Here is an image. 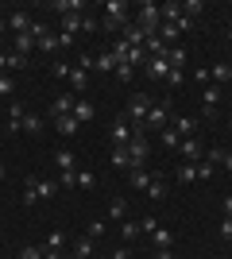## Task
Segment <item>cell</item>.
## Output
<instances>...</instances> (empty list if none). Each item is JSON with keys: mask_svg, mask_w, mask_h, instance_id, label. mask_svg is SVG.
<instances>
[{"mask_svg": "<svg viewBox=\"0 0 232 259\" xmlns=\"http://www.w3.org/2000/svg\"><path fill=\"white\" fill-rule=\"evenodd\" d=\"M166 62H170V70H186V51H182V47H170V51H166Z\"/></svg>", "mask_w": 232, "mask_h": 259, "instance_id": "22", "label": "cell"}, {"mask_svg": "<svg viewBox=\"0 0 232 259\" xmlns=\"http://www.w3.org/2000/svg\"><path fill=\"white\" fill-rule=\"evenodd\" d=\"M151 244H155V251L174 248V232H170V228H155V232H151Z\"/></svg>", "mask_w": 232, "mask_h": 259, "instance_id": "11", "label": "cell"}, {"mask_svg": "<svg viewBox=\"0 0 232 259\" xmlns=\"http://www.w3.org/2000/svg\"><path fill=\"white\" fill-rule=\"evenodd\" d=\"M194 81H198V85L205 89V85H209V81H213V77H209V70H194Z\"/></svg>", "mask_w": 232, "mask_h": 259, "instance_id": "49", "label": "cell"}, {"mask_svg": "<svg viewBox=\"0 0 232 259\" xmlns=\"http://www.w3.org/2000/svg\"><path fill=\"white\" fill-rule=\"evenodd\" d=\"M31 51H39V43H35V35H31V31H23V35H16V39H12V54L27 58Z\"/></svg>", "mask_w": 232, "mask_h": 259, "instance_id": "7", "label": "cell"}, {"mask_svg": "<svg viewBox=\"0 0 232 259\" xmlns=\"http://www.w3.org/2000/svg\"><path fill=\"white\" fill-rule=\"evenodd\" d=\"M221 166H224V170H232V151H224V159H221Z\"/></svg>", "mask_w": 232, "mask_h": 259, "instance_id": "55", "label": "cell"}, {"mask_svg": "<svg viewBox=\"0 0 232 259\" xmlns=\"http://www.w3.org/2000/svg\"><path fill=\"white\" fill-rule=\"evenodd\" d=\"M170 74V62H166V58H151V62H147V77H151V81H159V77H166Z\"/></svg>", "mask_w": 232, "mask_h": 259, "instance_id": "13", "label": "cell"}, {"mask_svg": "<svg viewBox=\"0 0 232 259\" xmlns=\"http://www.w3.org/2000/svg\"><path fill=\"white\" fill-rule=\"evenodd\" d=\"M217 232H221V240H232V217H224V221H221V228H217Z\"/></svg>", "mask_w": 232, "mask_h": 259, "instance_id": "46", "label": "cell"}, {"mask_svg": "<svg viewBox=\"0 0 232 259\" xmlns=\"http://www.w3.org/2000/svg\"><path fill=\"white\" fill-rule=\"evenodd\" d=\"M144 58H147V51H144V47H132V51H128V62H132V66H140Z\"/></svg>", "mask_w": 232, "mask_h": 259, "instance_id": "44", "label": "cell"}, {"mask_svg": "<svg viewBox=\"0 0 232 259\" xmlns=\"http://www.w3.org/2000/svg\"><path fill=\"white\" fill-rule=\"evenodd\" d=\"M51 74H55V77H70V66L66 62H55V66H51Z\"/></svg>", "mask_w": 232, "mask_h": 259, "instance_id": "51", "label": "cell"}, {"mask_svg": "<svg viewBox=\"0 0 232 259\" xmlns=\"http://www.w3.org/2000/svg\"><path fill=\"white\" fill-rule=\"evenodd\" d=\"M155 259H174V255H170V248H163V251H155Z\"/></svg>", "mask_w": 232, "mask_h": 259, "instance_id": "56", "label": "cell"}, {"mask_svg": "<svg viewBox=\"0 0 232 259\" xmlns=\"http://www.w3.org/2000/svg\"><path fill=\"white\" fill-rule=\"evenodd\" d=\"M112 259H132V251H128V248H116V251H112Z\"/></svg>", "mask_w": 232, "mask_h": 259, "instance_id": "53", "label": "cell"}, {"mask_svg": "<svg viewBox=\"0 0 232 259\" xmlns=\"http://www.w3.org/2000/svg\"><path fill=\"white\" fill-rule=\"evenodd\" d=\"M221 159H224V147H213V151H209V159H205V162H213V166H217Z\"/></svg>", "mask_w": 232, "mask_h": 259, "instance_id": "52", "label": "cell"}, {"mask_svg": "<svg viewBox=\"0 0 232 259\" xmlns=\"http://www.w3.org/2000/svg\"><path fill=\"white\" fill-rule=\"evenodd\" d=\"M20 259H43V248H20Z\"/></svg>", "mask_w": 232, "mask_h": 259, "instance_id": "48", "label": "cell"}, {"mask_svg": "<svg viewBox=\"0 0 232 259\" xmlns=\"http://www.w3.org/2000/svg\"><path fill=\"white\" fill-rule=\"evenodd\" d=\"M4 27H8V20H4V16H0V31H4Z\"/></svg>", "mask_w": 232, "mask_h": 259, "instance_id": "57", "label": "cell"}, {"mask_svg": "<svg viewBox=\"0 0 232 259\" xmlns=\"http://www.w3.org/2000/svg\"><path fill=\"white\" fill-rule=\"evenodd\" d=\"M105 27H109V31H124V27H128V4H124V0H109V4H105Z\"/></svg>", "mask_w": 232, "mask_h": 259, "instance_id": "2", "label": "cell"}, {"mask_svg": "<svg viewBox=\"0 0 232 259\" xmlns=\"http://www.w3.org/2000/svg\"><path fill=\"white\" fill-rule=\"evenodd\" d=\"M116 77H120V81H132V77H135V66L132 62H120V66H116Z\"/></svg>", "mask_w": 232, "mask_h": 259, "instance_id": "41", "label": "cell"}, {"mask_svg": "<svg viewBox=\"0 0 232 259\" xmlns=\"http://www.w3.org/2000/svg\"><path fill=\"white\" fill-rule=\"evenodd\" d=\"M217 105H221V85H205L201 89V112H205V116H217Z\"/></svg>", "mask_w": 232, "mask_h": 259, "instance_id": "6", "label": "cell"}, {"mask_svg": "<svg viewBox=\"0 0 232 259\" xmlns=\"http://www.w3.org/2000/svg\"><path fill=\"white\" fill-rule=\"evenodd\" d=\"M159 12H163L166 23H178V20H182V4H178V0H174V4H163Z\"/></svg>", "mask_w": 232, "mask_h": 259, "instance_id": "29", "label": "cell"}, {"mask_svg": "<svg viewBox=\"0 0 232 259\" xmlns=\"http://www.w3.org/2000/svg\"><path fill=\"white\" fill-rule=\"evenodd\" d=\"M35 190L39 197H55V182H47V178H35Z\"/></svg>", "mask_w": 232, "mask_h": 259, "instance_id": "39", "label": "cell"}, {"mask_svg": "<svg viewBox=\"0 0 232 259\" xmlns=\"http://www.w3.org/2000/svg\"><path fill=\"white\" fill-rule=\"evenodd\" d=\"M23 132H27V136H43V116L27 112V116H23Z\"/></svg>", "mask_w": 232, "mask_h": 259, "instance_id": "23", "label": "cell"}, {"mask_svg": "<svg viewBox=\"0 0 232 259\" xmlns=\"http://www.w3.org/2000/svg\"><path fill=\"white\" fill-rule=\"evenodd\" d=\"M31 23H35V20H27V12H12V16H8V27H12L16 35L31 31Z\"/></svg>", "mask_w": 232, "mask_h": 259, "instance_id": "12", "label": "cell"}, {"mask_svg": "<svg viewBox=\"0 0 232 259\" xmlns=\"http://www.w3.org/2000/svg\"><path fill=\"white\" fill-rule=\"evenodd\" d=\"M147 197H155V201H163V197H166V182L159 178V174H155V182L147 186Z\"/></svg>", "mask_w": 232, "mask_h": 259, "instance_id": "32", "label": "cell"}, {"mask_svg": "<svg viewBox=\"0 0 232 259\" xmlns=\"http://www.w3.org/2000/svg\"><path fill=\"white\" fill-rule=\"evenodd\" d=\"M159 39H163V43L178 39V27H174V23H163V27H159Z\"/></svg>", "mask_w": 232, "mask_h": 259, "instance_id": "43", "label": "cell"}, {"mask_svg": "<svg viewBox=\"0 0 232 259\" xmlns=\"http://www.w3.org/2000/svg\"><path fill=\"white\" fill-rule=\"evenodd\" d=\"M35 201H43V197H39V190H35V174H31V178L23 182V205H35Z\"/></svg>", "mask_w": 232, "mask_h": 259, "instance_id": "28", "label": "cell"}, {"mask_svg": "<svg viewBox=\"0 0 232 259\" xmlns=\"http://www.w3.org/2000/svg\"><path fill=\"white\" fill-rule=\"evenodd\" d=\"M178 140H182V136H178L174 128H166V132H159V143H163V147H170V151H174V147H178Z\"/></svg>", "mask_w": 232, "mask_h": 259, "instance_id": "36", "label": "cell"}, {"mask_svg": "<svg viewBox=\"0 0 232 259\" xmlns=\"http://www.w3.org/2000/svg\"><path fill=\"white\" fill-rule=\"evenodd\" d=\"M89 255H93V240L81 236V240L74 244V259H89Z\"/></svg>", "mask_w": 232, "mask_h": 259, "instance_id": "30", "label": "cell"}, {"mask_svg": "<svg viewBox=\"0 0 232 259\" xmlns=\"http://www.w3.org/2000/svg\"><path fill=\"white\" fill-rule=\"evenodd\" d=\"M182 155H186V162H198L201 159V140L186 136V140H182Z\"/></svg>", "mask_w": 232, "mask_h": 259, "instance_id": "15", "label": "cell"}, {"mask_svg": "<svg viewBox=\"0 0 232 259\" xmlns=\"http://www.w3.org/2000/svg\"><path fill=\"white\" fill-rule=\"evenodd\" d=\"M155 101L147 97V93H132V101H128V120H132V128H140V124H147V112H151Z\"/></svg>", "mask_w": 232, "mask_h": 259, "instance_id": "3", "label": "cell"}, {"mask_svg": "<svg viewBox=\"0 0 232 259\" xmlns=\"http://www.w3.org/2000/svg\"><path fill=\"white\" fill-rule=\"evenodd\" d=\"M174 132L178 136H194V132H198V120L194 116H174Z\"/></svg>", "mask_w": 232, "mask_h": 259, "instance_id": "20", "label": "cell"}, {"mask_svg": "<svg viewBox=\"0 0 232 259\" xmlns=\"http://www.w3.org/2000/svg\"><path fill=\"white\" fill-rule=\"evenodd\" d=\"M93 66H97L101 74H112V70H116V58H112V51H105V54H97V58H93Z\"/></svg>", "mask_w": 232, "mask_h": 259, "instance_id": "25", "label": "cell"}, {"mask_svg": "<svg viewBox=\"0 0 232 259\" xmlns=\"http://www.w3.org/2000/svg\"><path fill=\"white\" fill-rule=\"evenodd\" d=\"M178 182H198V162H186V166H178Z\"/></svg>", "mask_w": 232, "mask_h": 259, "instance_id": "34", "label": "cell"}, {"mask_svg": "<svg viewBox=\"0 0 232 259\" xmlns=\"http://www.w3.org/2000/svg\"><path fill=\"white\" fill-rule=\"evenodd\" d=\"M140 225H144V236H151L155 228H159V221H155V217H144V221H140Z\"/></svg>", "mask_w": 232, "mask_h": 259, "instance_id": "50", "label": "cell"}, {"mask_svg": "<svg viewBox=\"0 0 232 259\" xmlns=\"http://www.w3.org/2000/svg\"><path fill=\"white\" fill-rule=\"evenodd\" d=\"M166 81H170V85H182V81H186V70H170V74H166Z\"/></svg>", "mask_w": 232, "mask_h": 259, "instance_id": "47", "label": "cell"}, {"mask_svg": "<svg viewBox=\"0 0 232 259\" xmlns=\"http://www.w3.org/2000/svg\"><path fill=\"white\" fill-rule=\"evenodd\" d=\"M135 27H140L144 35H159V27H163V12H159V4L144 0V4H140V16H135Z\"/></svg>", "mask_w": 232, "mask_h": 259, "instance_id": "1", "label": "cell"}, {"mask_svg": "<svg viewBox=\"0 0 232 259\" xmlns=\"http://www.w3.org/2000/svg\"><path fill=\"white\" fill-rule=\"evenodd\" d=\"M93 116H97V108L89 105V101H77V105H74V120H77V124H89Z\"/></svg>", "mask_w": 232, "mask_h": 259, "instance_id": "16", "label": "cell"}, {"mask_svg": "<svg viewBox=\"0 0 232 259\" xmlns=\"http://www.w3.org/2000/svg\"><path fill=\"white\" fill-rule=\"evenodd\" d=\"M128 178H132V186H135V190H147V186L155 182V174L147 170V166H132V170H128Z\"/></svg>", "mask_w": 232, "mask_h": 259, "instance_id": "10", "label": "cell"}, {"mask_svg": "<svg viewBox=\"0 0 232 259\" xmlns=\"http://www.w3.org/2000/svg\"><path fill=\"white\" fill-rule=\"evenodd\" d=\"M12 89H16V77L0 74V97H12Z\"/></svg>", "mask_w": 232, "mask_h": 259, "instance_id": "42", "label": "cell"}, {"mask_svg": "<svg viewBox=\"0 0 232 259\" xmlns=\"http://www.w3.org/2000/svg\"><path fill=\"white\" fill-rule=\"evenodd\" d=\"M109 217H112V221H128V201H120V197H116V201L109 205Z\"/></svg>", "mask_w": 232, "mask_h": 259, "instance_id": "33", "label": "cell"}, {"mask_svg": "<svg viewBox=\"0 0 232 259\" xmlns=\"http://www.w3.org/2000/svg\"><path fill=\"white\" fill-rule=\"evenodd\" d=\"M74 151H66V147H62V151H55V166H58V170H62V174H66V170H74Z\"/></svg>", "mask_w": 232, "mask_h": 259, "instance_id": "21", "label": "cell"}, {"mask_svg": "<svg viewBox=\"0 0 232 259\" xmlns=\"http://www.w3.org/2000/svg\"><path fill=\"white\" fill-rule=\"evenodd\" d=\"M112 166H116V170H132V155H128V147H112Z\"/></svg>", "mask_w": 232, "mask_h": 259, "instance_id": "18", "label": "cell"}, {"mask_svg": "<svg viewBox=\"0 0 232 259\" xmlns=\"http://www.w3.org/2000/svg\"><path fill=\"white\" fill-rule=\"evenodd\" d=\"M70 85H74V93H85V85H89V70H70Z\"/></svg>", "mask_w": 232, "mask_h": 259, "instance_id": "19", "label": "cell"}, {"mask_svg": "<svg viewBox=\"0 0 232 259\" xmlns=\"http://www.w3.org/2000/svg\"><path fill=\"white\" fill-rule=\"evenodd\" d=\"M27 66V58H20V54H0V70H23Z\"/></svg>", "mask_w": 232, "mask_h": 259, "instance_id": "27", "label": "cell"}, {"mask_svg": "<svg viewBox=\"0 0 232 259\" xmlns=\"http://www.w3.org/2000/svg\"><path fill=\"white\" fill-rule=\"evenodd\" d=\"M201 12H205L201 0H186V4H182V16H186V20H194V16H201Z\"/></svg>", "mask_w": 232, "mask_h": 259, "instance_id": "35", "label": "cell"}, {"mask_svg": "<svg viewBox=\"0 0 232 259\" xmlns=\"http://www.w3.org/2000/svg\"><path fill=\"white\" fill-rule=\"evenodd\" d=\"M166 120H170V101H155L151 112H147V132H166Z\"/></svg>", "mask_w": 232, "mask_h": 259, "instance_id": "4", "label": "cell"}, {"mask_svg": "<svg viewBox=\"0 0 232 259\" xmlns=\"http://www.w3.org/2000/svg\"><path fill=\"white\" fill-rule=\"evenodd\" d=\"M74 105H77L74 93H58L55 105H51V112H55V116H74Z\"/></svg>", "mask_w": 232, "mask_h": 259, "instance_id": "9", "label": "cell"}, {"mask_svg": "<svg viewBox=\"0 0 232 259\" xmlns=\"http://www.w3.org/2000/svg\"><path fill=\"white\" fill-rule=\"evenodd\" d=\"M77 186H81V190H93V186H97V174L93 170H77Z\"/></svg>", "mask_w": 232, "mask_h": 259, "instance_id": "37", "label": "cell"}, {"mask_svg": "<svg viewBox=\"0 0 232 259\" xmlns=\"http://www.w3.org/2000/svg\"><path fill=\"white\" fill-rule=\"evenodd\" d=\"M81 8H85L81 0H55V12H58V16H74V12H81Z\"/></svg>", "mask_w": 232, "mask_h": 259, "instance_id": "24", "label": "cell"}, {"mask_svg": "<svg viewBox=\"0 0 232 259\" xmlns=\"http://www.w3.org/2000/svg\"><path fill=\"white\" fill-rule=\"evenodd\" d=\"M66 248V232H51V236H47V248L43 251H62Z\"/></svg>", "mask_w": 232, "mask_h": 259, "instance_id": "31", "label": "cell"}, {"mask_svg": "<svg viewBox=\"0 0 232 259\" xmlns=\"http://www.w3.org/2000/svg\"><path fill=\"white\" fill-rule=\"evenodd\" d=\"M77 128H81V124H77L74 116H55V132L58 136H74Z\"/></svg>", "mask_w": 232, "mask_h": 259, "instance_id": "17", "label": "cell"}, {"mask_svg": "<svg viewBox=\"0 0 232 259\" xmlns=\"http://www.w3.org/2000/svg\"><path fill=\"white\" fill-rule=\"evenodd\" d=\"M105 232H109V228H105V221H89V228H85V236H89V240H101Z\"/></svg>", "mask_w": 232, "mask_h": 259, "instance_id": "38", "label": "cell"}, {"mask_svg": "<svg viewBox=\"0 0 232 259\" xmlns=\"http://www.w3.org/2000/svg\"><path fill=\"white\" fill-rule=\"evenodd\" d=\"M4 174H8V170H4V166H0V178H4Z\"/></svg>", "mask_w": 232, "mask_h": 259, "instance_id": "58", "label": "cell"}, {"mask_svg": "<svg viewBox=\"0 0 232 259\" xmlns=\"http://www.w3.org/2000/svg\"><path fill=\"white\" fill-rule=\"evenodd\" d=\"M109 140H112V147H128V143H132V128H128L124 120H116L109 128Z\"/></svg>", "mask_w": 232, "mask_h": 259, "instance_id": "8", "label": "cell"}, {"mask_svg": "<svg viewBox=\"0 0 232 259\" xmlns=\"http://www.w3.org/2000/svg\"><path fill=\"white\" fill-rule=\"evenodd\" d=\"M198 178H201V182H209V178H213V162H198Z\"/></svg>", "mask_w": 232, "mask_h": 259, "instance_id": "45", "label": "cell"}, {"mask_svg": "<svg viewBox=\"0 0 232 259\" xmlns=\"http://www.w3.org/2000/svg\"><path fill=\"white\" fill-rule=\"evenodd\" d=\"M147 151H151V143H147V132H135L132 143H128V155H132V166H144Z\"/></svg>", "mask_w": 232, "mask_h": 259, "instance_id": "5", "label": "cell"}, {"mask_svg": "<svg viewBox=\"0 0 232 259\" xmlns=\"http://www.w3.org/2000/svg\"><path fill=\"white\" fill-rule=\"evenodd\" d=\"M224 217H232V194H224Z\"/></svg>", "mask_w": 232, "mask_h": 259, "instance_id": "54", "label": "cell"}, {"mask_svg": "<svg viewBox=\"0 0 232 259\" xmlns=\"http://www.w3.org/2000/svg\"><path fill=\"white\" fill-rule=\"evenodd\" d=\"M120 236H124V240L144 236V225H140V221H120Z\"/></svg>", "mask_w": 232, "mask_h": 259, "instance_id": "26", "label": "cell"}, {"mask_svg": "<svg viewBox=\"0 0 232 259\" xmlns=\"http://www.w3.org/2000/svg\"><path fill=\"white\" fill-rule=\"evenodd\" d=\"M209 77H213V85H224V81H232V62H217L209 70Z\"/></svg>", "mask_w": 232, "mask_h": 259, "instance_id": "14", "label": "cell"}, {"mask_svg": "<svg viewBox=\"0 0 232 259\" xmlns=\"http://www.w3.org/2000/svg\"><path fill=\"white\" fill-rule=\"evenodd\" d=\"M39 51L55 54V51H58V35H43V39H39Z\"/></svg>", "mask_w": 232, "mask_h": 259, "instance_id": "40", "label": "cell"}]
</instances>
